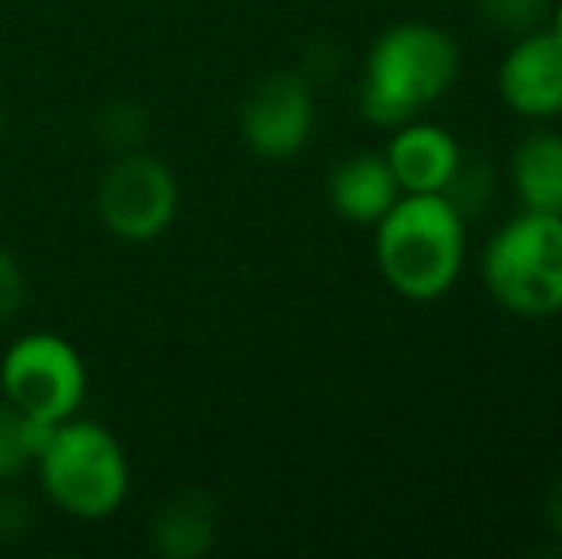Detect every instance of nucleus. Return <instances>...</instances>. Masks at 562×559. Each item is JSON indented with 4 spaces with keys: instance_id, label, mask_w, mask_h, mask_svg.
I'll return each instance as SVG.
<instances>
[{
    "instance_id": "obj_1",
    "label": "nucleus",
    "mask_w": 562,
    "mask_h": 559,
    "mask_svg": "<svg viewBox=\"0 0 562 559\" xmlns=\"http://www.w3.org/2000/svg\"><path fill=\"white\" fill-rule=\"evenodd\" d=\"M467 219L440 192H402L375 223V265L383 280L414 303H432L459 280Z\"/></svg>"
},
{
    "instance_id": "obj_2",
    "label": "nucleus",
    "mask_w": 562,
    "mask_h": 559,
    "mask_svg": "<svg viewBox=\"0 0 562 559\" xmlns=\"http://www.w3.org/2000/svg\"><path fill=\"white\" fill-rule=\"evenodd\" d=\"M459 46L445 27L398 23L383 31L363 62L360 112L375 127H402L456 85Z\"/></svg>"
},
{
    "instance_id": "obj_3",
    "label": "nucleus",
    "mask_w": 562,
    "mask_h": 559,
    "mask_svg": "<svg viewBox=\"0 0 562 559\" xmlns=\"http://www.w3.org/2000/svg\"><path fill=\"white\" fill-rule=\"evenodd\" d=\"M35 468L46 499L81 522L115 514L131 491V463L119 437L77 414L54 425Z\"/></svg>"
},
{
    "instance_id": "obj_4",
    "label": "nucleus",
    "mask_w": 562,
    "mask_h": 559,
    "mask_svg": "<svg viewBox=\"0 0 562 559\" xmlns=\"http://www.w3.org/2000/svg\"><path fill=\"white\" fill-rule=\"evenodd\" d=\"M482 283L520 318L562 311V215L520 211L482 249Z\"/></svg>"
},
{
    "instance_id": "obj_5",
    "label": "nucleus",
    "mask_w": 562,
    "mask_h": 559,
    "mask_svg": "<svg viewBox=\"0 0 562 559\" xmlns=\"http://www.w3.org/2000/svg\"><path fill=\"white\" fill-rule=\"evenodd\" d=\"M89 391V372L74 345L50 329H35L0 357V395L43 425L74 418Z\"/></svg>"
},
{
    "instance_id": "obj_6",
    "label": "nucleus",
    "mask_w": 562,
    "mask_h": 559,
    "mask_svg": "<svg viewBox=\"0 0 562 559\" xmlns=\"http://www.w3.org/2000/svg\"><path fill=\"white\" fill-rule=\"evenodd\" d=\"M180 188L172 169L154 154H123L108 165L97 188L100 223L123 242H149L177 219Z\"/></svg>"
},
{
    "instance_id": "obj_7",
    "label": "nucleus",
    "mask_w": 562,
    "mask_h": 559,
    "mask_svg": "<svg viewBox=\"0 0 562 559\" xmlns=\"http://www.w3.org/2000/svg\"><path fill=\"white\" fill-rule=\"evenodd\" d=\"M314 135V92L303 77L276 74L260 81L241 104V138L265 161L303 154Z\"/></svg>"
},
{
    "instance_id": "obj_8",
    "label": "nucleus",
    "mask_w": 562,
    "mask_h": 559,
    "mask_svg": "<svg viewBox=\"0 0 562 559\" xmlns=\"http://www.w3.org/2000/svg\"><path fill=\"white\" fill-rule=\"evenodd\" d=\"M497 92L525 120L562 115V38L540 27L520 35L497 69Z\"/></svg>"
},
{
    "instance_id": "obj_9",
    "label": "nucleus",
    "mask_w": 562,
    "mask_h": 559,
    "mask_svg": "<svg viewBox=\"0 0 562 559\" xmlns=\"http://www.w3.org/2000/svg\"><path fill=\"white\" fill-rule=\"evenodd\" d=\"M386 165L402 192H445L459 165V142L432 123H402L386 142Z\"/></svg>"
},
{
    "instance_id": "obj_10",
    "label": "nucleus",
    "mask_w": 562,
    "mask_h": 559,
    "mask_svg": "<svg viewBox=\"0 0 562 559\" xmlns=\"http://www.w3.org/2000/svg\"><path fill=\"white\" fill-rule=\"evenodd\" d=\"M329 208L348 223L375 226L398 203L402 188L383 154H352L329 172Z\"/></svg>"
},
{
    "instance_id": "obj_11",
    "label": "nucleus",
    "mask_w": 562,
    "mask_h": 559,
    "mask_svg": "<svg viewBox=\"0 0 562 559\" xmlns=\"http://www.w3.org/2000/svg\"><path fill=\"white\" fill-rule=\"evenodd\" d=\"M509 177L525 211L562 215V135L559 131H532L513 149Z\"/></svg>"
},
{
    "instance_id": "obj_12",
    "label": "nucleus",
    "mask_w": 562,
    "mask_h": 559,
    "mask_svg": "<svg viewBox=\"0 0 562 559\" xmlns=\"http://www.w3.org/2000/svg\"><path fill=\"white\" fill-rule=\"evenodd\" d=\"M215 545V510L203 494H177L154 517V548L169 559H195Z\"/></svg>"
},
{
    "instance_id": "obj_13",
    "label": "nucleus",
    "mask_w": 562,
    "mask_h": 559,
    "mask_svg": "<svg viewBox=\"0 0 562 559\" xmlns=\"http://www.w3.org/2000/svg\"><path fill=\"white\" fill-rule=\"evenodd\" d=\"M50 429L54 425L35 422L31 414H23L20 406H12L0 395V483L20 479L27 468H35Z\"/></svg>"
},
{
    "instance_id": "obj_14",
    "label": "nucleus",
    "mask_w": 562,
    "mask_h": 559,
    "mask_svg": "<svg viewBox=\"0 0 562 559\" xmlns=\"http://www.w3.org/2000/svg\"><path fill=\"white\" fill-rule=\"evenodd\" d=\"M490 192H494V169H490L482 157H459L456 172H451V180L445 185V200L451 208L459 211V215H471V211H482L490 203Z\"/></svg>"
},
{
    "instance_id": "obj_15",
    "label": "nucleus",
    "mask_w": 562,
    "mask_h": 559,
    "mask_svg": "<svg viewBox=\"0 0 562 559\" xmlns=\"http://www.w3.org/2000/svg\"><path fill=\"white\" fill-rule=\"evenodd\" d=\"M548 0H479V15L502 35H528V31L548 27Z\"/></svg>"
},
{
    "instance_id": "obj_16",
    "label": "nucleus",
    "mask_w": 562,
    "mask_h": 559,
    "mask_svg": "<svg viewBox=\"0 0 562 559\" xmlns=\"http://www.w3.org/2000/svg\"><path fill=\"white\" fill-rule=\"evenodd\" d=\"M23 295H27V288H23V269L15 265V257L0 246V322H8L20 311Z\"/></svg>"
},
{
    "instance_id": "obj_17",
    "label": "nucleus",
    "mask_w": 562,
    "mask_h": 559,
    "mask_svg": "<svg viewBox=\"0 0 562 559\" xmlns=\"http://www.w3.org/2000/svg\"><path fill=\"white\" fill-rule=\"evenodd\" d=\"M548 525L562 540V476L555 479V487H551V494H548Z\"/></svg>"
},
{
    "instance_id": "obj_18",
    "label": "nucleus",
    "mask_w": 562,
    "mask_h": 559,
    "mask_svg": "<svg viewBox=\"0 0 562 559\" xmlns=\"http://www.w3.org/2000/svg\"><path fill=\"white\" fill-rule=\"evenodd\" d=\"M548 31H555V35L562 38V0H559V4H551V12H548Z\"/></svg>"
},
{
    "instance_id": "obj_19",
    "label": "nucleus",
    "mask_w": 562,
    "mask_h": 559,
    "mask_svg": "<svg viewBox=\"0 0 562 559\" xmlns=\"http://www.w3.org/2000/svg\"><path fill=\"white\" fill-rule=\"evenodd\" d=\"M0 135H4V108H0Z\"/></svg>"
}]
</instances>
